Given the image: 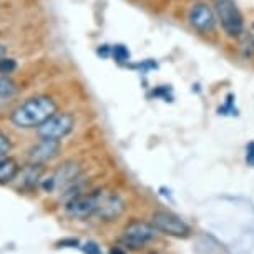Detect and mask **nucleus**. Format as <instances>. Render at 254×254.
I'll return each instance as SVG.
<instances>
[{
    "label": "nucleus",
    "instance_id": "nucleus-1",
    "mask_svg": "<svg viewBox=\"0 0 254 254\" xmlns=\"http://www.w3.org/2000/svg\"><path fill=\"white\" fill-rule=\"evenodd\" d=\"M57 113V103L49 97H33L13 110L12 123L18 128H38Z\"/></svg>",
    "mask_w": 254,
    "mask_h": 254
},
{
    "label": "nucleus",
    "instance_id": "nucleus-2",
    "mask_svg": "<svg viewBox=\"0 0 254 254\" xmlns=\"http://www.w3.org/2000/svg\"><path fill=\"white\" fill-rule=\"evenodd\" d=\"M158 229L155 224L145 223V221H131L127 224L123 231V236L120 238V244L125 249H130V251H140L145 248L146 243L153 241L158 236Z\"/></svg>",
    "mask_w": 254,
    "mask_h": 254
},
{
    "label": "nucleus",
    "instance_id": "nucleus-3",
    "mask_svg": "<svg viewBox=\"0 0 254 254\" xmlns=\"http://www.w3.org/2000/svg\"><path fill=\"white\" fill-rule=\"evenodd\" d=\"M214 13L229 37H241L244 20L234 0H214Z\"/></svg>",
    "mask_w": 254,
    "mask_h": 254
},
{
    "label": "nucleus",
    "instance_id": "nucleus-4",
    "mask_svg": "<svg viewBox=\"0 0 254 254\" xmlns=\"http://www.w3.org/2000/svg\"><path fill=\"white\" fill-rule=\"evenodd\" d=\"M95 201H97V216L103 221H115L125 213V199L115 191L98 190L95 191Z\"/></svg>",
    "mask_w": 254,
    "mask_h": 254
},
{
    "label": "nucleus",
    "instance_id": "nucleus-5",
    "mask_svg": "<svg viewBox=\"0 0 254 254\" xmlns=\"http://www.w3.org/2000/svg\"><path fill=\"white\" fill-rule=\"evenodd\" d=\"M73 125L75 118L70 113H54L37 128V133L45 140H62L73 130Z\"/></svg>",
    "mask_w": 254,
    "mask_h": 254
},
{
    "label": "nucleus",
    "instance_id": "nucleus-6",
    "mask_svg": "<svg viewBox=\"0 0 254 254\" xmlns=\"http://www.w3.org/2000/svg\"><path fill=\"white\" fill-rule=\"evenodd\" d=\"M151 223L155 224V228L160 233L173 238H188L191 233V228L188 224L170 211H156L151 218Z\"/></svg>",
    "mask_w": 254,
    "mask_h": 254
},
{
    "label": "nucleus",
    "instance_id": "nucleus-7",
    "mask_svg": "<svg viewBox=\"0 0 254 254\" xmlns=\"http://www.w3.org/2000/svg\"><path fill=\"white\" fill-rule=\"evenodd\" d=\"M65 213L66 216L73 219H87L97 213V201H95V193L88 194H70L65 199Z\"/></svg>",
    "mask_w": 254,
    "mask_h": 254
},
{
    "label": "nucleus",
    "instance_id": "nucleus-8",
    "mask_svg": "<svg viewBox=\"0 0 254 254\" xmlns=\"http://www.w3.org/2000/svg\"><path fill=\"white\" fill-rule=\"evenodd\" d=\"M188 20L196 30L199 32H211L216 27V13L211 7H208L206 3H196L191 7V10L188 13Z\"/></svg>",
    "mask_w": 254,
    "mask_h": 254
},
{
    "label": "nucleus",
    "instance_id": "nucleus-9",
    "mask_svg": "<svg viewBox=\"0 0 254 254\" xmlns=\"http://www.w3.org/2000/svg\"><path fill=\"white\" fill-rule=\"evenodd\" d=\"M60 151V140H45L42 138L40 143L33 145L28 150V160L33 165H45L47 161L54 160Z\"/></svg>",
    "mask_w": 254,
    "mask_h": 254
},
{
    "label": "nucleus",
    "instance_id": "nucleus-10",
    "mask_svg": "<svg viewBox=\"0 0 254 254\" xmlns=\"http://www.w3.org/2000/svg\"><path fill=\"white\" fill-rule=\"evenodd\" d=\"M80 166L73 161H66L64 163L59 170L55 171L54 175V181H55V190H68L70 186L75 185V181L78 180L80 176Z\"/></svg>",
    "mask_w": 254,
    "mask_h": 254
},
{
    "label": "nucleus",
    "instance_id": "nucleus-11",
    "mask_svg": "<svg viewBox=\"0 0 254 254\" xmlns=\"http://www.w3.org/2000/svg\"><path fill=\"white\" fill-rule=\"evenodd\" d=\"M18 165L12 158H0V185H8L17 178Z\"/></svg>",
    "mask_w": 254,
    "mask_h": 254
},
{
    "label": "nucleus",
    "instance_id": "nucleus-12",
    "mask_svg": "<svg viewBox=\"0 0 254 254\" xmlns=\"http://www.w3.org/2000/svg\"><path fill=\"white\" fill-rule=\"evenodd\" d=\"M42 180V165H32L23 171L22 175V185L25 188H33L37 183H40Z\"/></svg>",
    "mask_w": 254,
    "mask_h": 254
},
{
    "label": "nucleus",
    "instance_id": "nucleus-13",
    "mask_svg": "<svg viewBox=\"0 0 254 254\" xmlns=\"http://www.w3.org/2000/svg\"><path fill=\"white\" fill-rule=\"evenodd\" d=\"M241 54L244 59H251L254 55V37L253 35H243L241 37Z\"/></svg>",
    "mask_w": 254,
    "mask_h": 254
},
{
    "label": "nucleus",
    "instance_id": "nucleus-14",
    "mask_svg": "<svg viewBox=\"0 0 254 254\" xmlns=\"http://www.w3.org/2000/svg\"><path fill=\"white\" fill-rule=\"evenodd\" d=\"M15 92V83L8 78H3L0 76V98L3 97H10V95Z\"/></svg>",
    "mask_w": 254,
    "mask_h": 254
},
{
    "label": "nucleus",
    "instance_id": "nucleus-15",
    "mask_svg": "<svg viewBox=\"0 0 254 254\" xmlns=\"http://www.w3.org/2000/svg\"><path fill=\"white\" fill-rule=\"evenodd\" d=\"M112 54H113V59L120 62V64L130 60V52H128L127 47H123V45H115L112 49Z\"/></svg>",
    "mask_w": 254,
    "mask_h": 254
},
{
    "label": "nucleus",
    "instance_id": "nucleus-16",
    "mask_svg": "<svg viewBox=\"0 0 254 254\" xmlns=\"http://www.w3.org/2000/svg\"><path fill=\"white\" fill-rule=\"evenodd\" d=\"M15 68H17V62L13 59H5V57H2V59H0V73H2V75L12 73Z\"/></svg>",
    "mask_w": 254,
    "mask_h": 254
},
{
    "label": "nucleus",
    "instance_id": "nucleus-17",
    "mask_svg": "<svg viewBox=\"0 0 254 254\" xmlns=\"http://www.w3.org/2000/svg\"><path fill=\"white\" fill-rule=\"evenodd\" d=\"M10 150H12L10 138H8L3 131H0V158L8 156V153H10Z\"/></svg>",
    "mask_w": 254,
    "mask_h": 254
},
{
    "label": "nucleus",
    "instance_id": "nucleus-18",
    "mask_svg": "<svg viewBox=\"0 0 254 254\" xmlns=\"http://www.w3.org/2000/svg\"><path fill=\"white\" fill-rule=\"evenodd\" d=\"M81 251L85 254H103L102 248H100L98 243H95V241H87L83 246H81Z\"/></svg>",
    "mask_w": 254,
    "mask_h": 254
},
{
    "label": "nucleus",
    "instance_id": "nucleus-19",
    "mask_svg": "<svg viewBox=\"0 0 254 254\" xmlns=\"http://www.w3.org/2000/svg\"><path fill=\"white\" fill-rule=\"evenodd\" d=\"M57 248H81L80 241L75 238H64L60 241H57Z\"/></svg>",
    "mask_w": 254,
    "mask_h": 254
},
{
    "label": "nucleus",
    "instance_id": "nucleus-20",
    "mask_svg": "<svg viewBox=\"0 0 254 254\" xmlns=\"http://www.w3.org/2000/svg\"><path fill=\"white\" fill-rule=\"evenodd\" d=\"M246 161H248V165L254 166V141L249 143L246 146Z\"/></svg>",
    "mask_w": 254,
    "mask_h": 254
},
{
    "label": "nucleus",
    "instance_id": "nucleus-21",
    "mask_svg": "<svg viewBox=\"0 0 254 254\" xmlns=\"http://www.w3.org/2000/svg\"><path fill=\"white\" fill-rule=\"evenodd\" d=\"M108 254H127V251H125V248H123V246H113V248L108 251Z\"/></svg>",
    "mask_w": 254,
    "mask_h": 254
},
{
    "label": "nucleus",
    "instance_id": "nucleus-22",
    "mask_svg": "<svg viewBox=\"0 0 254 254\" xmlns=\"http://www.w3.org/2000/svg\"><path fill=\"white\" fill-rule=\"evenodd\" d=\"M3 55H5V49H3V47L0 45V59H2Z\"/></svg>",
    "mask_w": 254,
    "mask_h": 254
}]
</instances>
